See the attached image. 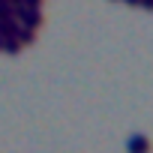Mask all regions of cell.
<instances>
[{
	"label": "cell",
	"instance_id": "obj_1",
	"mask_svg": "<svg viewBox=\"0 0 153 153\" xmlns=\"http://www.w3.org/2000/svg\"><path fill=\"white\" fill-rule=\"evenodd\" d=\"M18 24L27 30L42 27V9H18Z\"/></svg>",
	"mask_w": 153,
	"mask_h": 153
},
{
	"label": "cell",
	"instance_id": "obj_2",
	"mask_svg": "<svg viewBox=\"0 0 153 153\" xmlns=\"http://www.w3.org/2000/svg\"><path fill=\"white\" fill-rule=\"evenodd\" d=\"M126 147H129V153H150V138L147 135H132Z\"/></svg>",
	"mask_w": 153,
	"mask_h": 153
},
{
	"label": "cell",
	"instance_id": "obj_3",
	"mask_svg": "<svg viewBox=\"0 0 153 153\" xmlns=\"http://www.w3.org/2000/svg\"><path fill=\"white\" fill-rule=\"evenodd\" d=\"M15 39L21 42V48H24V45H33V42H36V30H27V27H21V24H18V33H15Z\"/></svg>",
	"mask_w": 153,
	"mask_h": 153
},
{
	"label": "cell",
	"instance_id": "obj_4",
	"mask_svg": "<svg viewBox=\"0 0 153 153\" xmlns=\"http://www.w3.org/2000/svg\"><path fill=\"white\" fill-rule=\"evenodd\" d=\"M0 51H3V36H0Z\"/></svg>",
	"mask_w": 153,
	"mask_h": 153
}]
</instances>
